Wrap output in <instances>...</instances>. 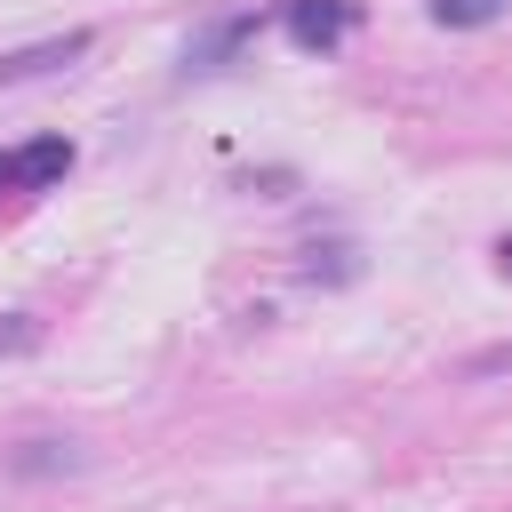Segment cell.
<instances>
[{"mask_svg": "<svg viewBox=\"0 0 512 512\" xmlns=\"http://www.w3.org/2000/svg\"><path fill=\"white\" fill-rule=\"evenodd\" d=\"M280 24H288V40H296V48L328 56V48L360 24V8H352V0H280Z\"/></svg>", "mask_w": 512, "mask_h": 512, "instance_id": "cell-1", "label": "cell"}, {"mask_svg": "<svg viewBox=\"0 0 512 512\" xmlns=\"http://www.w3.org/2000/svg\"><path fill=\"white\" fill-rule=\"evenodd\" d=\"M256 24H264L256 8H232V16L200 24V32H192V48H184V80H208V72H224V64H232V48H240V40H256Z\"/></svg>", "mask_w": 512, "mask_h": 512, "instance_id": "cell-2", "label": "cell"}, {"mask_svg": "<svg viewBox=\"0 0 512 512\" xmlns=\"http://www.w3.org/2000/svg\"><path fill=\"white\" fill-rule=\"evenodd\" d=\"M88 56V32H56V40H32V48H8L0 56V88H24V80H48L64 64Z\"/></svg>", "mask_w": 512, "mask_h": 512, "instance_id": "cell-3", "label": "cell"}, {"mask_svg": "<svg viewBox=\"0 0 512 512\" xmlns=\"http://www.w3.org/2000/svg\"><path fill=\"white\" fill-rule=\"evenodd\" d=\"M8 168H16V192H48L72 176V136H32L24 152H8Z\"/></svg>", "mask_w": 512, "mask_h": 512, "instance_id": "cell-4", "label": "cell"}, {"mask_svg": "<svg viewBox=\"0 0 512 512\" xmlns=\"http://www.w3.org/2000/svg\"><path fill=\"white\" fill-rule=\"evenodd\" d=\"M80 464H88V456H80L72 440H24V448L8 456L16 480H48V472H80Z\"/></svg>", "mask_w": 512, "mask_h": 512, "instance_id": "cell-5", "label": "cell"}, {"mask_svg": "<svg viewBox=\"0 0 512 512\" xmlns=\"http://www.w3.org/2000/svg\"><path fill=\"white\" fill-rule=\"evenodd\" d=\"M512 0H432V24L440 32H480V24H496Z\"/></svg>", "mask_w": 512, "mask_h": 512, "instance_id": "cell-6", "label": "cell"}, {"mask_svg": "<svg viewBox=\"0 0 512 512\" xmlns=\"http://www.w3.org/2000/svg\"><path fill=\"white\" fill-rule=\"evenodd\" d=\"M40 336H48V328H40L32 312H0V360H16V352H40Z\"/></svg>", "mask_w": 512, "mask_h": 512, "instance_id": "cell-7", "label": "cell"}, {"mask_svg": "<svg viewBox=\"0 0 512 512\" xmlns=\"http://www.w3.org/2000/svg\"><path fill=\"white\" fill-rule=\"evenodd\" d=\"M496 264H504V272H512V240H496Z\"/></svg>", "mask_w": 512, "mask_h": 512, "instance_id": "cell-8", "label": "cell"}]
</instances>
